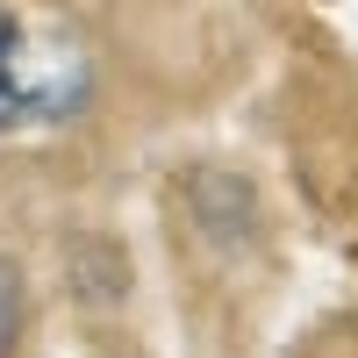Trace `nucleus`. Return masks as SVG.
I'll list each match as a JSON object with an SVG mask.
<instances>
[{"mask_svg":"<svg viewBox=\"0 0 358 358\" xmlns=\"http://www.w3.org/2000/svg\"><path fill=\"white\" fill-rule=\"evenodd\" d=\"M22 337V273H15V258H0V358L15 351Z\"/></svg>","mask_w":358,"mask_h":358,"instance_id":"2","label":"nucleus"},{"mask_svg":"<svg viewBox=\"0 0 358 358\" xmlns=\"http://www.w3.org/2000/svg\"><path fill=\"white\" fill-rule=\"evenodd\" d=\"M94 50L65 15L0 0V136H43L86 115Z\"/></svg>","mask_w":358,"mask_h":358,"instance_id":"1","label":"nucleus"}]
</instances>
